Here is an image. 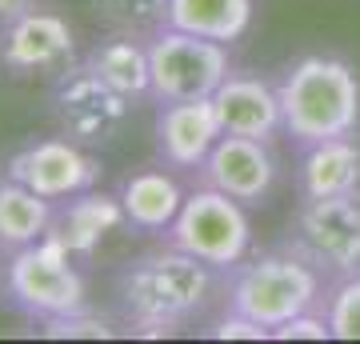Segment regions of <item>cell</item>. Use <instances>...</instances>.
Masks as SVG:
<instances>
[{
    "label": "cell",
    "mask_w": 360,
    "mask_h": 344,
    "mask_svg": "<svg viewBox=\"0 0 360 344\" xmlns=\"http://www.w3.org/2000/svg\"><path fill=\"white\" fill-rule=\"evenodd\" d=\"M124 317L144 332H172L180 324L196 320L217 293V268L200 256L160 248L124 268L116 284Z\"/></svg>",
    "instance_id": "1"
},
{
    "label": "cell",
    "mask_w": 360,
    "mask_h": 344,
    "mask_svg": "<svg viewBox=\"0 0 360 344\" xmlns=\"http://www.w3.org/2000/svg\"><path fill=\"white\" fill-rule=\"evenodd\" d=\"M284 132L300 148L333 136H352L360 116V80L340 56H304L281 80Z\"/></svg>",
    "instance_id": "2"
},
{
    "label": "cell",
    "mask_w": 360,
    "mask_h": 344,
    "mask_svg": "<svg viewBox=\"0 0 360 344\" xmlns=\"http://www.w3.org/2000/svg\"><path fill=\"white\" fill-rule=\"evenodd\" d=\"M316 305H321V268L296 248L292 253H264L248 265H236L229 308L240 317H252L269 332L300 312H312Z\"/></svg>",
    "instance_id": "3"
},
{
    "label": "cell",
    "mask_w": 360,
    "mask_h": 344,
    "mask_svg": "<svg viewBox=\"0 0 360 344\" xmlns=\"http://www.w3.org/2000/svg\"><path fill=\"white\" fill-rule=\"evenodd\" d=\"M8 296L20 312L32 320H52V317H72L89 308V288L84 276L72 265V253L56 236L28 244L20 253L8 256Z\"/></svg>",
    "instance_id": "4"
},
{
    "label": "cell",
    "mask_w": 360,
    "mask_h": 344,
    "mask_svg": "<svg viewBox=\"0 0 360 344\" xmlns=\"http://www.w3.org/2000/svg\"><path fill=\"white\" fill-rule=\"evenodd\" d=\"M168 244L200 256L212 268H236L248 256L252 224L240 200H232L229 192L212 189V184H200L180 204L176 220L168 229Z\"/></svg>",
    "instance_id": "5"
},
{
    "label": "cell",
    "mask_w": 360,
    "mask_h": 344,
    "mask_svg": "<svg viewBox=\"0 0 360 344\" xmlns=\"http://www.w3.org/2000/svg\"><path fill=\"white\" fill-rule=\"evenodd\" d=\"M153 101H200L229 80V44L184 28H156L148 40Z\"/></svg>",
    "instance_id": "6"
},
{
    "label": "cell",
    "mask_w": 360,
    "mask_h": 344,
    "mask_svg": "<svg viewBox=\"0 0 360 344\" xmlns=\"http://www.w3.org/2000/svg\"><path fill=\"white\" fill-rule=\"evenodd\" d=\"M292 248L321 272H360V192L304 200L292 217Z\"/></svg>",
    "instance_id": "7"
},
{
    "label": "cell",
    "mask_w": 360,
    "mask_h": 344,
    "mask_svg": "<svg viewBox=\"0 0 360 344\" xmlns=\"http://www.w3.org/2000/svg\"><path fill=\"white\" fill-rule=\"evenodd\" d=\"M129 96L104 84L92 68H68L52 89V116L68 141L84 148H108L129 120Z\"/></svg>",
    "instance_id": "8"
},
{
    "label": "cell",
    "mask_w": 360,
    "mask_h": 344,
    "mask_svg": "<svg viewBox=\"0 0 360 344\" xmlns=\"http://www.w3.org/2000/svg\"><path fill=\"white\" fill-rule=\"evenodd\" d=\"M4 172L13 180H20V184H28L32 192H40V196H49L52 204L101 184V160L84 144L68 141V136L65 141L49 136V141L25 144L20 153L8 156Z\"/></svg>",
    "instance_id": "9"
},
{
    "label": "cell",
    "mask_w": 360,
    "mask_h": 344,
    "mask_svg": "<svg viewBox=\"0 0 360 344\" xmlns=\"http://www.w3.org/2000/svg\"><path fill=\"white\" fill-rule=\"evenodd\" d=\"M77 37L65 16L28 8L8 25H0V64L16 77H44V72H68L72 68Z\"/></svg>",
    "instance_id": "10"
},
{
    "label": "cell",
    "mask_w": 360,
    "mask_h": 344,
    "mask_svg": "<svg viewBox=\"0 0 360 344\" xmlns=\"http://www.w3.org/2000/svg\"><path fill=\"white\" fill-rule=\"evenodd\" d=\"M200 180L229 192L232 200L240 204H260L272 192V180H276V160L269 153V141L224 132L212 144L208 160L200 165Z\"/></svg>",
    "instance_id": "11"
},
{
    "label": "cell",
    "mask_w": 360,
    "mask_h": 344,
    "mask_svg": "<svg viewBox=\"0 0 360 344\" xmlns=\"http://www.w3.org/2000/svg\"><path fill=\"white\" fill-rule=\"evenodd\" d=\"M220 136H224V128H220V116L212 108V96L165 101L156 113V153L168 168L196 172Z\"/></svg>",
    "instance_id": "12"
},
{
    "label": "cell",
    "mask_w": 360,
    "mask_h": 344,
    "mask_svg": "<svg viewBox=\"0 0 360 344\" xmlns=\"http://www.w3.org/2000/svg\"><path fill=\"white\" fill-rule=\"evenodd\" d=\"M212 108L220 116V128L232 136H252V141H276L284 132V108L281 92L260 77H236L229 72V80L212 92Z\"/></svg>",
    "instance_id": "13"
},
{
    "label": "cell",
    "mask_w": 360,
    "mask_h": 344,
    "mask_svg": "<svg viewBox=\"0 0 360 344\" xmlns=\"http://www.w3.org/2000/svg\"><path fill=\"white\" fill-rule=\"evenodd\" d=\"M124 204L120 196H104V192L89 189V192H77L68 196L60 212H52V229L49 236L65 244L72 256H92L101 248V241L116 224H124Z\"/></svg>",
    "instance_id": "14"
},
{
    "label": "cell",
    "mask_w": 360,
    "mask_h": 344,
    "mask_svg": "<svg viewBox=\"0 0 360 344\" xmlns=\"http://www.w3.org/2000/svg\"><path fill=\"white\" fill-rule=\"evenodd\" d=\"M300 192H304V200L360 192V144L352 136L304 144V153H300Z\"/></svg>",
    "instance_id": "15"
},
{
    "label": "cell",
    "mask_w": 360,
    "mask_h": 344,
    "mask_svg": "<svg viewBox=\"0 0 360 344\" xmlns=\"http://www.w3.org/2000/svg\"><path fill=\"white\" fill-rule=\"evenodd\" d=\"M84 68H92L104 84H112L120 96L141 101L153 96V68H148V44L136 40V32L116 28L108 40H96L84 56Z\"/></svg>",
    "instance_id": "16"
},
{
    "label": "cell",
    "mask_w": 360,
    "mask_h": 344,
    "mask_svg": "<svg viewBox=\"0 0 360 344\" xmlns=\"http://www.w3.org/2000/svg\"><path fill=\"white\" fill-rule=\"evenodd\" d=\"M52 200L32 192L28 184L13 180L8 172L0 177V253H20L28 244L49 236L52 229Z\"/></svg>",
    "instance_id": "17"
},
{
    "label": "cell",
    "mask_w": 360,
    "mask_h": 344,
    "mask_svg": "<svg viewBox=\"0 0 360 344\" xmlns=\"http://www.w3.org/2000/svg\"><path fill=\"white\" fill-rule=\"evenodd\" d=\"M120 204H124V217H129L132 229L168 232L180 204H184V192H180L176 177H168L160 168H144L120 184Z\"/></svg>",
    "instance_id": "18"
},
{
    "label": "cell",
    "mask_w": 360,
    "mask_h": 344,
    "mask_svg": "<svg viewBox=\"0 0 360 344\" xmlns=\"http://www.w3.org/2000/svg\"><path fill=\"white\" fill-rule=\"evenodd\" d=\"M165 25L232 44L252 25V0H168Z\"/></svg>",
    "instance_id": "19"
},
{
    "label": "cell",
    "mask_w": 360,
    "mask_h": 344,
    "mask_svg": "<svg viewBox=\"0 0 360 344\" xmlns=\"http://www.w3.org/2000/svg\"><path fill=\"white\" fill-rule=\"evenodd\" d=\"M104 25L120 32H141V28H165L168 0H92Z\"/></svg>",
    "instance_id": "20"
},
{
    "label": "cell",
    "mask_w": 360,
    "mask_h": 344,
    "mask_svg": "<svg viewBox=\"0 0 360 344\" xmlns=\"http://www.w3.org/2000/svg\"><path fill=\"white\" fill-rule=\"evenodd\" d=\"M324 320L333 329V340H360V272L340 276L324 300Z\"/></svg>",
    "instance_id": "21"
},
{
    "label": "cell",
    "mask_w": 360,
    "mask_h": 344,
    "mask_svg": "<svg viewBox=\"0 0 360 344\" xmlns=\"http://www.w3.org/2000/svg\"><path fill=\"white\" fill-rule=\"evenodd\" d=\"M44 324V336H52V340H65V336H89V340H108L112 336V329L104 324L101 317H92L89 308L84 312H72V317H52V320H40Z\"/></svg>",
    "instance_id": "22"
},
{
    "label": "cell",
    "mask_w": 360,
    "mask_h": 344,
    "mask_svg": "<svg viewBox=\"0 0 360 344\" xmlns=\"http://www.w3.org/2000/svg\"><path fill=\"white\" fill-rule=\"evenodd\" d=\"M272 336L276 340H333V329H328V320H324V312H300V317L284 320L281 329H272Z\"/></svg>",
    "instance_id": "23"
},
{
    "label": "cell",
    "mask_w": 360,
    "mask_h": 344,
    "mask_svg": "<svg viewBox=\"0 0 360 344\" xmlns=\"http://www.w3.org/2000/svg\"><path fill=\"white\" fill-rule=\"evenodd\" d=\"M212 336H220V340H264V336H272L264 324H257L252 317H240V312H232L220 320L217 329H212Z\"/></svg>",
    "instance_id": "24"
},
{
    "label": "cell",
    "mask_w": 360,
    "mask_h": 344,
    "mask_svg": "<svg viewBox=\"0 0 360 344\" xmlns=\"http://www.w3.org/2000/svg\"><path fill=\"white\" fill-rule=\"evenodd\" d=\"M28 8H37V0H0V25H8L16 16H25Z\"/></svg>",
    "instance_id": "25"
}]
</instances>
